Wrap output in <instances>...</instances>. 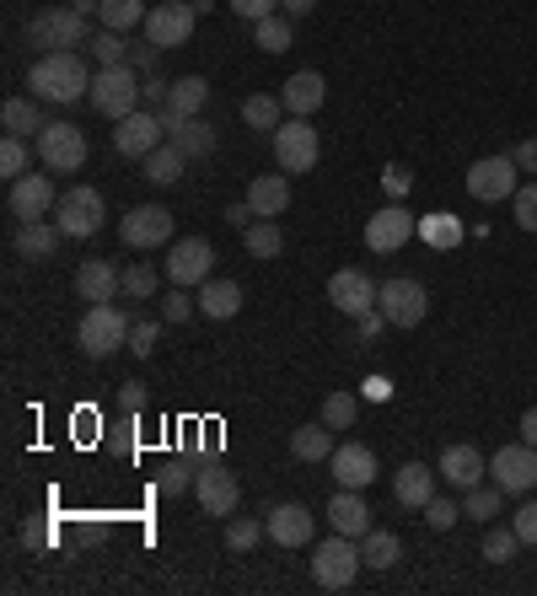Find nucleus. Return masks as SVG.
Returning a JSON list of instances; mask_svg holds the SVG:
<instances>
[{
    "label": "nucleus",
    "instance_id": "f257e3e1",
    "mask_svg": "<svg viewBox=\"0 0 537 596\" xmlns=\"http://www.w3.org/2000/svg\"><path fill=\"white\" fill-rule=\"evenodd\" d=\"M28 86H33V97H39V103L65 108V103H76V97L92 92V71L82 65V54H76V49H60V54H43L39 65L28 71Z\"/></svg>",
    "mask_w": 537,
    "mask_h": 596
},
{
    "label": "nucleus",
    "instance_id": "f03ea898",
    "mask_svg": "<svg viewBox=\"0 0 537 596\" xmlns=\"http://www.w3.org/2000/svg\"><path fill=\"white\" fill-rule=\"evenodd\" d=\"M86 103H92L103 119H114V124L129 119V114L140 108V71H135V65H97Z\"/></svg>",
    "mask_w": 537,
    "mask_h": 596
},
{
    "label": "nucleus",
    "instance_id": "7ed1b4c3",
    "mask_svg": "<svg viewBox=\"0 0 537 596\" xmlns=\"http://www.w3.org/2000/svg\"><path fill=\"white\" fill-rule=\"evenodd\" d=\"M361 543L355 538H344V532H333L323 538L318 549H312V581L323 586V592H344V586H355V575H361Z\"/></svg>",
    "mask_w": 537,
    "mask_h": 596
},
{
    "label": "nucleus",
    "instance_id": "20e7f679",
    "mask_svg": "<svg viewBox=\"0 0 537 596\" xmlns=\"http://www.w3.org/2000/svg\"><path fill=\"white\" fill-rule=\"evenodd\" d=\"M129 328H135V322L125 318V307H114V301H92L82 328H76V339H82V350L92 360H103V355H114L119 344H129Z\"/></svg>",
    "mask_w": 537,
    "mask_h": 596
},
{
    "label": "nucleus",
    "instance_id": "39448f33",
    "mask_svg": "<svg viewBox=\"0 0 537 596\" xmlns=\"http://www.w3.org/2000/svg\"><path fill=\"white\" fill-rule=\"evenodd\" d=\"M86 22H92V17H82L76 6H49V11H39V17L28 22V39L39 43L43 54H60V49H82V43H92Z\"/></svg>",
    "mask_w": 537,
    "mask_h": 596
},
{
    "label": "nucleus",
    "instance_id": "423d86ee",
    "mask_svg": "<svg viewBox=\"0 0 537 596\" xmlns=\"http://www.w3.org/2000/svg\"><path fill=\"white\" fill-rule=\"evenodd\" d=\"M103 194L97 189H86V183H76V189H65L60 194V204H54V226L65 232V237H97L103 232Z\"/></svg>",
    "mask_w": 537,
    "mask_h": 596
},
{
    "label": "nucleus",
    "instance_id": "0eeeda50",
    "mask_svg": "<svg viewBox=\"0 0 537 596\" xmlns=\"http://www.w3.org/2000/svg\"><path fill=\"white\" fill-rule=\"evenodd\" d=\"M323 157V140H318V129L307 119H286L275 129V161H280V172H312Z\"/></svg>",
    "mask_w": 537,
    "mask_h": 596
},
{
    "label": "nucleus",
    "instance_id": "6e6552de",
    "mask_svg": "<svg viewBox=\"0 0 537 596\" xmlns=\"http://www.w3.org/2000/svg\"><path fill=\"white\" fill-rule=\"evenodd\" d=\"M33 146H39V161L49 167V172H76V167L86 161V135L76 129V124H65V119L43 124Z\"/></svg>",
    "mask_w": 537,
    "mask_h": 596
},
{
    "label": "nucleus",
    "instance_id": "1a4fd4ad",
    "mask_svg": "<svg viewBox=\"0 0 537 596\" xmlns=\"http://www.w3.org/2000/svg\"><path fill=\"white\" fill-rule=\"evenodd\" d=\"M522 167L516 157H484L468 167V194L479 199V204H505V199L522 189V178H516Z\"/></svg>",
    "mask_w": 537,
    "mask_h": 596
},
{
    "label": "nucleus",
    "instance_id": "9d476101",
    "mask_svg": "<svg viewBox=\"0 0 537 596\" xmlns=\"http://www.w3.org/2000/svg\"><path fill=\"white\" fill-rule=\"evenodd\" d=\"M119 237L135 253L172 247V210H162V204H135V210H125V221H119Z\"/></svg>",
    "mask_w": 537,
    "mask_h": 596
},
{
    "label": "nucleus",
    "instance_id": "9b49d317",
    "mask_svg": "<svg viewBox=\"0 0 537 596\" xmlns=\"http://www.w3.org/2000/svg\"><path fill=\"white\" fill-rule=\"evenodd\" d=\"M376 307H382V318L393 322V328H419L425 312H430V296H425L419 279H387L376 290Z\"/></svg>",
    "mask_w": 537,
    "mask_h": 596
},
{
    "label": "nucleus",
    "instance_id": "f8f14e48",
    "mask_svg": "<svg viewBox=\"0 0 537 596\" xmlns=\"http://www.w3.org/2000/svg\"><path fill=\"white\" fill-rule=\"evenodd\" d=\"M194 0H162V6H151V17H146V43H157V49H183V43L194 39Z\"/></svg>",
    "mask_w": 537,
    "mask_h": 596
},
{
    "label": "nucleus",
    "instance_id": "ddd939ff",
    "mask_svg": "<svg viewBox=\"0 0 537 596\" xmlns=\"http://www.w3.org/2000/svg\"><path fill=\"white\" fill-rule=\"evenodd\" d=\"M490 478H495L505 494H533L537 489V446L516 440V446H500L490 457Z\"/></svg>",
    "mask_w": 537,
    "mask_h": 596
},
{
    "label": "nucleus",
    "instance_id": "4468645a",
    "mask_svg": "<svg viewBox=\"0 0 537 596\" xmlns=\"http://www.w3.org/2000/svg\"><path fill=\"white\" fill-rule=\"evenodd\" d=\"M215 269V247L205 237H178L167 247V279L172 285H205Z\"/></svg>",
    "mask_w": 537,
    "mask_h": 596
},
{
    "label": "nucleus",
    "instance_id": "2eb2a0df",
    "mask_svg": "<svg viewBox=\"0 0 537 596\" xmlns=\"http://www.w3.org/2000/svg\"><path fill=\"white\" fill-rule=\"evenodd\" d=\"M376 290H382V285H372L366 269H333V279H329V301L344 312V318H366V312H376Z\"/></svg>",
    "mask_w": 537,
    "mask_h": 596
},
{
    "label": "nucleus",
    "instance_id": "dca6fc26",
    "mask_svg": "<svg viewBox=\"0 0 537 596\" xmlns=\"http://www.w3.org/2000/svg\"><path fill=\"white\" fill-rule=\"evenodd\" d=\"M194 500L205 505V517H232L237 500H243V483H237V473H226L221 462H205L200 478H194Z\"/></svg>",
    "mask_w": 537,
    "mask_h": 596
},
{
    "label": "nucleus",
    "instance_id": "f3484780",
    "mask_svg": "<svg viewBox=\"0 0 537 596\" xmlns=\"http://www.w3.org/2000/svg\"><path fill=\"white\" fill-rule=\"evenodd\" d=\"M162 114H146V108H135L129 119H119V129H114V151L119 157H135V161H146L157 146H162Z\"/></svg>",
    "mask_w": 537,
    "mask_h": 596
},
{
    "label": "nucleus",
    "instance_id": "a211bd4d",
    "mask_svg": "<svg viewBox=\"0 0 537 596\" xmlns=\"http://www.w3.org/2000/svg\"><path fill=\"white\" fill-rule=\"evenodd\" d=\"M54 204H60V194H54L49 172H22V178L11 183V194H6V210H11L17 221H43Z\"/></svg>",
    "mask_w": 537,
    "mask_h": 596
},
{
    "label": "nucleus",
    "instance_id": "6ab92c4d",
    "mask_svg": "<svg viewBox=\"0 0 537 596\" xmlns=\"http://www.w3.org/2000/svg\"><path fill=\"white\" fill-rule=\"evenodd\" d=\"M419 232V221H414L404 204H387V210H376L372 221H366V247L372 253H398L404 242Z\"/></svg>",
    "mask_w": 537,
    "mask_h": 596
},
{
    "label": "nucleus",
    "instance_id": "aec40b11",
    "mask_svg": "<svg viewBox=\"0 0 537 596\" xmlns=\"http://www.w3.org/2000/svg\"><path fill=\"white\" fill-rule=\"evenodd\" d=\"M436 473L447 478L452 489H462V494H468V489H479V483H484L490 462H484V451H479V446H468V440H462V446H447V451H441Z\"/></svg>",
    "mask_w": 537,
    "mask_h": 596
},
{
    "label": "nucleus",
    "instance_id": "412c9836",
    "mask_svg": "<svg viewBox=\"0 0 537 596\" xmlns=\"http://www.w3.org/2000/svg\"><path fill=\"white\" fill-rule=\"evenodd\" d=\"M210 97V81L205 76H178L172 81V92H167V108H162V129L172 135L183 119H200V108H205Z\"/></svg>",
    "mask_w": 537,
    "mask_h": 596
},
{
    "label": "nucleus",
    "instance_id": "4be33fe9",
    "mask_svg": "<svg viewBox=\"0 0 537 596\" xmlns=\"http://www.w3.org/2000/svg\"><path fill=\"white\" fill-rule=\"evenodd\" d=\"M333 478H339V489H366V483H376V451L361 446V440L333 446Z\"/></svg>",
    "mask_w": 537,
    "mask_h": 596
},
{
    "label": "nucleus",
    "instance_id": "5701e85b",
    "mask_svg": "<svg viewBox=\"0 0 537 596\" xmlns=\"http://www.w3.org/2000/svg\"><path fill=\"white\" fill-rule=\"evenodd\" d=\"M264 526H269V538H275L280 549H307V543H312V526H318V517H312L307 505H296V500H290V505H275Z\"/></svg>",
    "mask_w": 537,
    "mask_h": 596
},
{
    "label": "nucleus",
    "instance_id": "b1692460",
    "mask_svg": "<svg viewBox=\"0 0 537 596\" xmlns=\"http://www.w3.org/2000/svg\"><path fill=\"white\" fill-rule=\"evenodd\" d=\"M248 210L258 221H275L290 210V172H264L248 183Z\"/></svg>",
    "mask_w": 537,
    "mask_h": 596
},
{
    "label": "nucleus",
    "instance_id": "393cba45",
    "mask_svg": "<svg viewBox=\"0 0 537 596\" xmlns=\"http://www.w3.org/2000/svg\"><path fill=\"white\" fill-rule=\"evenodd\" d=\"M119 290H125V275L108 258H86L76 269V296L82 301H119Z\"/></svg>",
    "mask_w": 537,
    "mask_h": 596
},
{
    "label": "nucleus",
    "instance_id": "a878e982",
    "mask_svg": "<svg viewBox=\"0 0 537 596\" xmlns=\"http://www.w3.org/2000/svg\"><path fill=\"white\" fill-rule=\"evenodd\" d=\"M323 97H329V81L318 76V71H296V76L286 81V92H280V103H286L290 119L318 114V108H323Z\"/></svg>",
    "mask_w": 537,
    "mask_h": 596
},
{
    "label": "nucleus",
    "instance_id": "bb28decb",
    "mask_svg": "<svg viewBox=\"0 0 537 596\" xmlns=\"http://www.w3.org/2000/svg\"><path fill=\"white\" fill-rule=\"evenodd\" d=\"M329 521H333V532H344V538H366L372 532V511H366V500H361V489H339L329 500Z\"/></svg>",
    "mask_w": 537,
    "mask_h": 596
},
{
    "label": "nucleus",
    "instance_id": "cd10ccee",
    "mask_svg": "<svg viewBox=\"0 0 537 596\" xmlns=\"http://www.w3.org/2000/svg\"><path fill=\"white\" fill-rule=\"evenodd\" d=\"M393 494H398V505L425 511V505L436 500V468H425V462H404V468L393 473Z\"/></svg>",
    "mask_w": 537,
    "mask_h": 596
},
{
    "label": "nucleus",
    "instance_id": "c85d7f7f",
    "mask_svg": "<svg viewBox=\"0 0 537 596\" xmlns=\"http://www.w3.org/2000/svg\"><path fill=\"white\" fill-rule=\"evenodd\" d=\"M60 242H65V232H60L54 221H22V232H17V258L43 264V258H54Z\"/></svg>",
    "mask_w": 537,
    "mask_h": 596
},
{
    "label": "nucleus",
    "instance_id": "c756f323",
    "mask_svg": "<svg viewBox=\"0 0 537 596\" xmlns=\"http://www.w3.org/2000/svg\"><path fill=\"white\" fill-rule=\"evenodd\" d=\"M200 312L215 322L237 318L243 312V285L237 279H205V290H200Z\"/></svg>",
    "mask_w": 537,
    "mask_h": 596
},
{
    "label": "nucleus",
    "instance_id": "7c9ffc66",
    "mask_svg": "<svg viewBox=\"0 0 537 596\" xmlns=\"http://www.w3.org/2000/svg\"><path fill=\"white\" fill-rule=\"evenodd\" d=\"M183 161H189V157L167 140V146H157L151 157L140 161V178H146V183H157V189H172V183L183 178Z\"/></svg>",
    "mask_w": 537,
    "mask_h": 596
},
{
    "label": "nucleus",
    "instance_id": "2f4dec72",
    "mask_svg": "<svg viewBox=\"0 0 537 596\" xmlns=\"http://www.w3.org/2000/svg\"><path fill=\"white\" fill-rule=\"evenodd\" d=\"M361 558H366V570H393V564L404 558V543H398V532H387V526H372V532L361 538Z\"/></svg>",
    "mask_w": 537,
    "mask_h": 596
},
{
    "label": "nucleus",
    "instance_id": "473e14b6",
    "mask_svg": "<svg viewBox=\"0 0 537 596\" xmlns=\"http://www.w3.org/2000/svg\"><path fill=\"white\" fill-rule=\"evenodd\" d=\"M0 124H6V135H39L43 129V114H39V97H6V108H0Z\"/></svg>",
    "mask_w": 537,
    "mask_h": 596
},
{
    "label": "nucleus",
    "instance_id": "72a5a7b5",
    "mask_svg": "<svg viewBox=\"0 0 537 596\" xmlns=\"http://www.w3.org/2000/svg\"><path fill=\"white\" fill-rule=\"evenodd\" d=\"M146 17H151V6H146V0H103V11H97V22H103L108 33L146 28Z\"/></svg>",
    "mask_w": 537,
    "mask_h": 596
},
{
    "label": "nucleus",
    "instance_id": "f704fd0d",
    "mask_svg": "<svg viewBox=\"0 0 537 596\" xmlns=\"http://www.w3.org/2000/svg\"><path fill=\"white\" fill-rule=\"evenodd\" d=\"M290 457H296V462H323V457H333L329 425H301V430H290Z\"/></svg>",
    "mask_w": 537,
    "mask_h": 596
},
{
    "label": "nucleus",
    "instance_id": "c9c22d12",
    "mask_svg": "<svg viewBox=\"0 0 537 596\" xmlns=\"http://www.w3.org/2000/svg\"><path fill=\"white\" fill-rule=\"evenodd\" d=\"M167 140H172V146H178V151H183L189 161L210 157V151H215V129H210L205 119H183L178 129H172V135H167Z\"/></svg>",
    "mask_w": 537,
    "mask_h": 596
},
{
    "label": "nucleus",
    "instance_id": "e433bc0d",
    "mask_svg": "<svg viewBox=\"0 0 537 596\" xmlns=\"http://www.w3.org/2000/svg\"><path fill=\"white\" fill-rule=\"evenodd\" d=\"M280 114H286V103L269 97V92H253L248 103H243V124H248V129H269V135H275V129L286 124Z\"/></svg>",
    "mask_w": 537,
    "mask_h": 596
},
{
    "label": "nucleus",
    "instance_id": "4c0bfd02",
    "mask_svg": "<svg viewBox=\"0 0 537 596\" xmlns=\"http://www.w3.org/2000/svg\"><path fill=\"white\" fill-rule=\"evenodd\" d=\"M290 22H296V17H286V11H275V17H264V22H253V39H258V49H264V54H286L290 43Z\"/></svg>",
    "mask_w": 537,
    "mask_h": 596
},
{
    "label": "nucleus",
    "instance_id": "58836bf2",
    "mask_svg": "<svg viewBox=\"0 0 537 596\" xmlns=\"http://www.w3.org/2000/svg\"><path fill=\"white\" fill-rule=\"evenodd\" d=\"M243 242H248L253 258H280V253H286V232H280L275 221H253V226H243Z\"/></svg>",
    "mask_w": 537,
    "mask_h": 596
},
{
    "label": "nucleus",
    "instance_id": "ea45409f",
    "mask_svg": "<svg viewBox=\"0 0 537 596\" xmlns=\"http://www.w3.org/2000/svg\"><path fill=\"white\" fill-rule=\"evenodd\" d=\"M419 237L430 242V247H457L462 242V221L447 215V210H436V215H419Z\"/></svg>",
    "mask_w": 537,
    "mask_h": 596
},
{
    "label": "nucleus",
    "instance_id": "a19ab883",
    "mask_svg": "<svg viewBox=\"0 0 537 596\" xmlns=\"http://www.w3.org/2000/svg\"><path fill=\"white\" fill-rule=\"evenodd\" d=\"M500 505H505V489H500V483H490V489L479 483V489L462 494V517H473V521H495Z\"/></svg>",
    "mask_w": 537,
    "mask_h": 596
},
{
    "label": "nucleus",
    "instance_id": "79ce46f5",
    "mask_svg": "<svg viewBox=\"0 0 537 596\" xmlns=\"http://www.w3.org/2000/svg\"><path fill=\"white\" fill-rule=\"evenodd\" d=\"M522 549H527V543H522L516 526H490V532H484V558H490V564H511Z\"/></svg>",
    "mask_w": 537,
    "mask_h": 596
},
{
    "label": "nucleus",
    "instance_id": "37998d69",
    "mask_svg": "<svg viewBox=\"0 0 537 596\" xmlns=\"http://www.w3.org/2000/svg\"><path fill=\"white\" fill-rule=\"evenodd\" d=\"M264 532H269V526H258V521H248V517H232L226 521V549H232V554H253V549L264 543Z\"/></svg>",
    "mask_w": 537,
    "mask_h": 596
},
{
    "label": "nucleus",
    "instance_id": "c03bdc74",
    "mask_svg": "<svg viewBox=\"0 0 537 596\" xmlns=\"http://www.w3.org/2000/svg\"><path fill=\"white\" fill-rule=\"evenodd\" d=\"M355 414H361L355 393H329V397H323V425H329V430H350V425H355Z\"/></svg>",
    "mask_w": 537,
    "mask_h": 596
},
{
    "label": "nucleus",
    "instance_id": "a18cd8bd",
    "mask_svg": "<svg viewBox=\"0 0 537 596\" xmlns=\"http://www.w3.org/2000/svg\"><path fill=\"white\" fill-rule=\"evenodd\" d=\"M92 54H97V65H129V43H125V33H92V43H86Z\"/></svg>",
    "mask_w": 537,
    "mask_h": 596
},
{
    "label": "nucleus",
    "instance_id": "49530a36",
    "mask_svg": "<svg viewBox=\"0 0 537 596\" xmlns=\"http://www.w3.org/2000/svg\"><path fill=\"white\" fill-rule=\"evenodd\" d=\"M200 312V296H189V285H172L162 296V322H189Z\"/></svg>",
    "mask_w": 537,
    "mask_h": 596
},
{
    "label": "nucleus",
    "instance_id": "de8ad7c7",
    "mask_svg": "<svg viewBox=\"0 0 537 596\" xmlns=\"http://www.w3.org/2000/svg\"><path fill=\"white\" fill-rule=\"evenodd\" d=\"M194 478H200V468H189V462H167L162 473H157V489L172 500V494H189V489H194Z\"/></svg>",
    "mask_w": 537,
    "mask_h": 596
},
{
    "label": "nucleus",
    "instance_id": "09e8293b",
    "mask_svg": "<svg viewBox=\"0 0 537 596\" xmlns=\"http://www.w3.org/2000/svg\"><path fill=\"white\" fill-rule=\"evenodd\" d=\"M0 172H6L11 183L28 172V146H22V135H6V140H0Z\"/></svg>",
    "mask_w": 537,
    "mask_h": 596
},
{
    "label": "nucleus",
    "instance_id": "8fccbe9b",
    "mask_svg": "<svg viewBox=\"0 0 537 596\" xmlns=\"http://www.w3.org/2000/svg\"><path fill=\"white\" fill-rule=\"evenodd\" d=\"M125 296L129 301H151V296H157V269H151V264L125 269Z\"/></svg>",
    "mask_w": 537,
    "mask_h": 596
},
{
    "label": "nucleus",
    "instance_id": "3c124183",
    "mask_svg": "<svg viewBox=\"0 0 537 596\" xmlns=\"http://www.w3.org/2000/svg\"><path fill=\"white\" fill-rule=\"evenodd\" d=\"M457 517H462V505H457V500H447V494H436V500L425 505V526H430V532H452Z\"/></svg>",
    "mask_w": 537,
    "mask_h": 596
},
{
    "label": "nucleus",
    "instance_id": "603ef678",
    "mask_svg": "<svg viewBox=\"0 0 537 596\" xmlns=\"http://www.w3.org/2000/svg\"><path fill=\"white\" fill-rule=\"evenodd\" d=\"M511 210H516V226L522 232H537V183H522L511 194Z\"/></svg>",
    "mask_w": 537,
    "mask_h": 596
},
{
    "label": "nucleus",
    "instance_id": "864d4df0",
    "mask_svg": "<svg viewBox=\"0 0 537 596\" xmlns=\"http://www.w3.org/2000/svg\"><path fill=\"white\" fill-rule=\"evenodd\" d=\"M157 333H162V322L157 318H135V328H129V350H135V355H151V350H157Z\"/></svg>",
    "mask_w": 537,
    "mask_h": 596
},
{
    "label": "nucleus",
    "instance_id": "5fc2aeb1",
    "mask_svg": "<svg viewBox=\"0 0 537 596\" xmlns=\"http://www.w3.org/2000/svg\"><path fill=\"white\" fill-rule=\"evenodd\" d=\"M511 526L522 532V543H527V549H537V500H527V505L511 517Z\"/></svg>",
    "mask_w": 537,
    "mask_h": 596
},
{
    "label": "nucleus",
    "instance_id": "6e6d98bb",
    "mask_svg": "<svg viewBox=\"0 0 537 596\" xmlns=\"http://www.w3.org/2000/svg\"><path fill=\"white\" fill-rule=\"evenodd\" d=\"M226 6H232L243 22H264V17H275V6H280V0H226Z\"/></svg>",
    "mask_w": 537,
    "mask_h": 596
},
{
    "label": "nucleus",
    "instance_id": "4d7b16f0",
    "mask_svg": "<svg viewBox=\"0 0 537 596\" xmlns=\"http://www.w3.org/2000/svg\"><path fill=\"white\" fill-rule=\"evenodd\" d=\"M167 92H172V81H162V76L140 81V103H151V108H167Z\"/></svg>",
    "mask_w": 537,
    "mask_h": 596
},
{
    "label": "nucleus",
    "instance_id": "13d9d810",
    "mask_svg": "<svg viewBox=\"0 0 537 596\" xmlns=\"http://www.w3.org/2000/svg\"><path fill=\"white\" fill-rule=\"evenodd\" d=\"M157 54H162L157 43H129V65H135V71H151V65H157Z\"/></svg>",
    "mask_w": 537,
    "mask_h": 596
},
{
    "label": "nucleus",
    "instance_id": "bf43d9fd",
    "mask_svg": "<svg viewBox=\"0 0 537 596\" xmlns=\"http://www.w3.org/2000/svg\"><path fill=\"white\" fill-rule=\"evenodd\" d=\"M119 408L140 414V408H146V387H140V382H125V387H119Z\"/></svg>",
    "mask_w": 537,
    "mask_h": 596
},
{
    "label": "nucleus",
    "instance_id": "052dcab7",
    "mask_svg": "<svg viewBox=\"0 0 537 596\" xmlns=\"http://www.w3.org/2000/svg\"><path fill=\"white\" fill-rule=\"evenodd\" d=\"M382 328H393V322L382 318V307H376V312H366V318H355V333H361V339H376Z\"/></svg>",
    "mask_w": 537,
    "mask_h": 596
},
{
    "label": "nucleus",
    "instance_id": "680f3d73",
    "mask_svg": "<svg viewBox=\"0 0 537 596\" xmlns=\"http://www.w3.org/2000/svg\"><path fill=\"white\" fill-rule=\"evenodd\" d=\"M361 393L372 397V403H387V397H393V382H387V376H366V382H361Z\"/></svg>",
    "mask_w": 537,
    "mask_h": 596
},
{
    "label": "nucleus",
    "instance_id": "e2e57ef3",
    "mask_svg": "<svg viewBox=\"0 0 537 596\" xmlns=\"http://www.w3.org/2000/svg\"><path fill=\"white\" fill-rule=\"evenodd\" d=\"M511 157H516V167H522V172H537V135H533V140H522Z\"/></svg>",
    "mask_w": 537,
    "mask_h": 596
},
{
    "label": "nucleus",
    "instance_id": "0e129e2a",
    "mask_svg": "<svg viewBox=\"0 0 537 596\" xmlns=\"http://www.w3.org/2000/svg\"><path fill=\"white\" fill-rule=\"evenodd\" d=\"M387 194H409V172L404 167H387Z\"/></svg>",
    "mask_w": 537,
    "mask_h": 596
},
{
    "label": "nucleus",
    "instance_id": "69168bd1",
    "mask_svg": "<svg viewBox=\"0 0 537 596\" xmlns=\"http://www.w3.org/2000/svg\"><path fill=\"white\" fill-rule=\"evenodd\" d=\"M280 11L286 17H307V11H318V0H280Z\"/></svg>",
    "mask_w": 537,
    "mask_h": 596
},
{
    "label": "nucleus",
    "instance_id": "338daca9",
    "mask_svg": "<svg viewBox=\"0 0 537 596\" xmlns=\"http://www.w3.org/2000/svg\"><path fill=\"white\" fill-rule=\"evenodd\" d=\"M522 440H527V446H537V408H527V414H522Z\"/></svg>",
    "mask_w": 537,
    "mask_h": 596
},
{
    "label": "nucleus",
    "instance_id": "774afa93",
    "mask_svg": "<svg viewBox=\"0 0 537 596\" xmlns=\"http://www.w3.org/2000/svg\"><path fill=\"white\" fill-rule=\"evenodd\" d=\"M248 199H243V204H226V221H232V226H248Z\"/></svg>",
    "mask_w": 537,
    "mask_h": 596
}]
</instances>
